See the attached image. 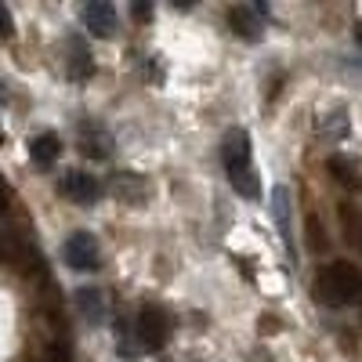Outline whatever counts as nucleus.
<instances>
[{"label":"nucleus","mask_w":362,"mask_h":362,"mask_svg":"<svg viewBox=\"0 0 362 362\" xmlns=\"http://www.w3.org/2000/svg\"><path fill=\"white\" fill-rule=\"evenodd\" d=\"M221 160H225V174L228 185L243 196V199H257L261 196V181L254 174V160H250V134L232 127L221 141Z\"/></svg>","instance_id":"1"},{"label":"nucleus","mask_w":362,"mask_h":362,"mask_svg":"<svg viewBox=\"0 0 362 362\" xmlns=\"http://www.w3.org/2000/svg\"><path fill=\"white\" fill-rule=\"evenodd\" d=\"M315 297L329 308H344L355 305L362 297V272L351 261H329L319 268L315 276Z\"/></svg>","instance_id":"2"},{"label":"nucleus","mask_w":362,"mask_h":362,"mask_svg":"<svg viewBox=\"0 0 362 362\" xmlns=\"http://www.w3.org/2000/svg\"><path fill=\"white\" fill-rule=\"evenodd\" d=\"M167 334H170L167 312L156 308V305H141V312H138V319H134V337H138V344H141L145 351H156V348H163Z\"/></svg>","instance_id":"3"},{"label":"nucleus","mask_w":362,"mask_h":362,"mask_svg":"<svg viewBox=\"0 0 362 362\" xmlns=\"http://www.w3.org/2000/svg\"><path fill=\"white\" fill-rule=\"evenodd\" d=\"M62 257L73 272H95L102 254H98V239L90 235V232H73L66 239V247H62Z\"/></svg>","instance_id":"4"},{"label":"nucleus","mask_w":362,"mask_h":362,"mask_svg":"<svg viewBox=\"0 0 362 362\" xmlns=\"http://www.w3.org/2000/svg\"><path fill=\"white\" fill-rule=\"evenodd\" d=\"M58 192H62V196H69L73 203H83V206H90V203H98V196H102V185H98V177H95V174L69 170L62 181H58Z\"/></svg>","instance_id":"5"},{"label":"nucleus","mask_w":362,"mask_h":362,"mask_svg":"<svg viewBox=\"0 0 362 362\" xmlns=\"http://www.w3.org/2000/svg\"><path fill=\"white\" fill-rule=\"evenodd\" d=\"M109 192L116 196V199H124L127 206H141L148 196H153V185L141 177V174H131V170H119L116 177H112V185H109Z\"/></svg>","instance_id":"6"},{"label":"nucleus","mask_w":362,"mask_h":362,"mask_svg":"<svg viewBox=\"0 0 362 362\" xmlns=\"http://www.w3.org/2000/svg\"><path fill=\"white\" fill-rule=\"evenodd\" d=\"M80 18L90 29V37H112V29H116V8L109 0H90V4H83Z\"/></svg>","instance_id":"7"},{"label":"nucleus","mask_w":362,"mask_h":362,"mask_svg":"<svg viewBox=\"0 0 362 362\" xmlns=\"http://www.w3.org/2000/svg\"><path fill=\"white\" fill-rule=\"evenodd\" d=\"M73 300H76V312H80L90 326H98V322L105 319V297H102L98 286H80Z\"/></svg>","instance_id":"8"},{"label":"nucleus","mask_w":362,"mask_h":362,"mask_svg":"<svg viewBox=\"0 0 362 362\" xmlns=\"http://www.w3.org/2000/svg\"><path fill=\"white\" fill-rule=\"evenodd\" d=\"M109 131L102 127V124H80V145H83V153L90 156V160H105L109 156Z\"/></svg>","instance_id":"9"},{"label":"nucleus","mask_w":362,"mask_h":362,"mask_svg":"<svg viewBox=\"0 0 362 362\" xmlns=\"http://www.w3.org/2000/svg\"><path fill=\"white\" fill-rule=\"evenodd\" d=\"M29 156H33L37 167H51L58 156H62V141H58V134L44 131V134H37L33 141H29Z\"/></svg>","instance_id":"10"},{"label":"nucleus","mask_w":362,"mask_h":362,"mask_svg":"<svg viewBox=\"0 0 362 362\" xmlns=\"http://www.w3.org/2000/svg\"><path fill=\"white\" fill-rule=\"evenodd\" d=\"M228 25L235 29V37H243V40H261V25H257V18L250 15V8H232L228 11Z\"/></svg>","instance_id":"11"},{"label":"nucleus","mask_w":362,"mask_h":362,"mask_svg":"<svg viewBox=\"0 0 362 362\" xmlns=\"http://www.w3.org/2000/svg\"><path fill=\"white\" fill-rule=\"evenodd\" d=\"M69 76L73 80H87V76H95V62H90V54L83 44L73 40V51H69Z\"/></svg>","instance_id":"12"},{"label":"nucleus","mask_w":362,"mask_h":362,"mask_svg":"<svg viewBox=\"0 0 362 362\" xmlns=\"http://www.w3.org/2000/svg\"><path fill=\"white\" fill-rule=\"evenodd\" d=\"M322 131H326V134H334V138H344V134H348V112H344V109L329 112V119L322 124Z\"/></svg>","instance_id":"13"},{"label":"nucleus","mask_w":362,"mask_h":362,"mask_svg":"<svg viewBox=\"0 0 362 362\" xmlns=\"http://www.w3.org/2000/svg\"><path fill=\"white\" fill-rule=\"evenodd\" d=\"M329 170H334V177H341L344 185H355V167H351V160H344V156H334L329 160Z\"/></svg>","instance_id":"14"},{"label":"nucleus","mask_w":362,"mask_h":362,"mask_svg":"<svg viewBox=\"0 0 362 362\" xmlns=\"http://www.w3.org/2000/svg\"><path fill=\"white\" fill-rule=\"evenodd\" d=\"M15 33V22H11V11L4 8V4H0V40H8Z\"/></svg>","instance_id":"15"},{"label":"nucleus","mask_w":362,"mask_h":362,"mask_svg":"<svg viewBox=\"0 0 362 362\" xmlns=\"http://www.w3.org/2000/svg\"><path fill=\"white\" fill-rule=\"evenodd\" d=\"M131 15H134V18H141V22H145V18H148V15H153V8H148V4H138V8H131Z\"/></svg>","instance_id":"16"},{"label":"nucleus","mask_w":362,"mask_h":362,"mask_svg":"<svg viewBox=\"0 0 362 362\" xmlns=\"http://www.w3.org/2000/svg\"><path fill=\"white\" fill-rule=\"evenodd\" d=\"M8 206V189H4V181H0V210Z\"/></svg>","instance_id":"17"},{"label":"nucleus","mask_w":362,"mask_h":362,"mask_svg":"<svg viewBox=\"0 0 362 362\" xmlns=\"http://www.w3.org/2000/svg\"><path fill=\"white\" fill-rule=\"evenodd\" d=\"M355 40H358V47H362V29H358V33H355Z\"/></svg>","instance_id":"18"},{"label":"nucleus","mask_w":362,"mask_h":362,"mask_svg":"<svg viewBox=\"0 0 362 362\" xmlns=\"http://www.w3.org/2000/svg\"><path fill=\"white\" fill-rule=\"evenodd\" d=\"M358 247H362V239H358Z\"/></svg>","instance_id":"19"}]
</instances>
